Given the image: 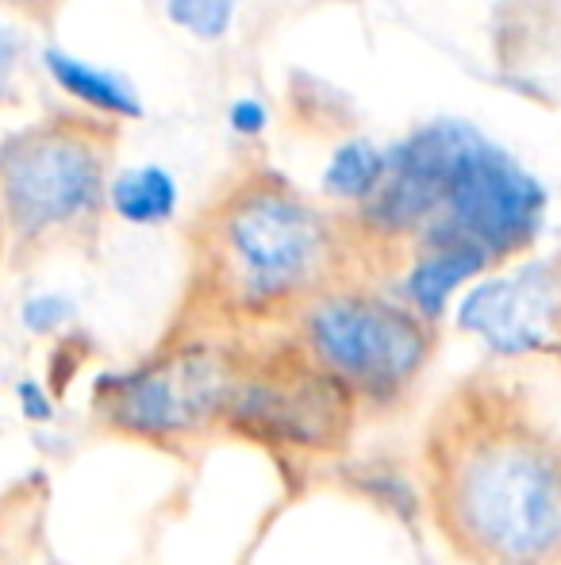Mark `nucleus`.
Instances as JSON below:
<instances>
[{
    "mask_svg": "<svg viewBox=\"0 0 561 565\" xmlns=\"http://www.w3.org/2000/svg\"><path fill=\"white\" fill-rule=\"evenodd\" d=\"M296 347L362 412H389L431 365L434 323L408 300L400 305L366 289H323L296 312Z\"/></svg>",
    "mask_w": 561,
    "mask_h": 565,
    "instance_id": "nucleus-3",
    "label": "nucleus"
},
{
    "mask_svg": "<svg viewBox=\"0 0 561 565\" xmlns=\"http://www.w3.org/2000/svg\"><path fill=\"white\" fill-rule=\"evenodd\" d=\"M15 408H20V416L28 424H51L54 419V401L46 393V385H39V381H20L15 385Z\"/></svg>",
    "mask_w": 561,
    "mask_h": 565,
    "instance_id": "nucleus-17",
    "label": "nucleus"
},
{
    "mask_svg": "<svg viewBox=\"0 0 561 565\" xmlns=\"http://www.w3.org/2000/svg\"><path fill=\"white\" fill-rule=\"evenodd\" d=\"M12 70H15V39H12V31H8L4 23H0V97L8 93Z\"/></svg>",
    "mask_w": 561,
    "mask_h": 565,
    "instance_id": "nucleus-18",
    "label": "nucleus"
},
{
    "mask_svg": "<svg viewBox=\"0 0 561 565\" xmlns=\"http://www.w3.org/2000/svg\"><path fill=\"white\" fill-rule=\"evenodd\" d=\"M331 262L323 212L284 185H250L227 201L212 235V292L231 316L273 320L323 292Z\"/></svg>",
    "mask_w": 561,
    "mask_h": 565,
    "instance_id": "nucleus-2",
    "label": "nucleus"
},
{
    "mask_svg": "<svg viewBox=\"0 0 561 565\" xmlns=\"http://www.w3.org/2000/svg\"><path fill=\"white\" fill-rule=\"evenodd\" d=\"M247 350L185 339L93 385V416L108 435L154 450H188L224 431Z\"/></svg>",
    "mask_w": 561,
    "mask_h": 565,
    "instance_id": "nucleus-4",
    "label": "nucleus"
},
{
    "mask_svg": "<svg viewBox=\"0 0 561 565\" xmlns=\"http://www.w3.org/2000/svg\"><path fill=\"white\" fill-rule=\"evenodd\" d=\"M108 201L120 220L136 227H154L177 212V181L162 166H136L108 185Z\"/></svg>",
    "mask_w": 561,
    "mask_h": 565,
    "instance_id": "nucleus-12",
    "label": "nucleus"
},
{
    "mask_svg": "<svg viewBox=\"0 0 561 565\" xmlns=\"http://www.w3.org/2000/svg\"><path fill=\"white\" fill-rule=\"evenodd\" d=\"M235 8H239V0H165L170 20L204 43H216L231 31Z\"/></svg>",
    "mask_w": 561,
    "mask_h": 565,
    "instance_id": "nucleus-14",
    "label": "nucleus"
},
{
    "mask_svg": "<svg viewBox=\"0 0 561 565\" xmlns=\"http://www.w3.org/2000/svg\"><path fill=\"white\" fill-rule=\"evenodd\" d=\"M46 74L58 82L62 93H69L82 105L97 108L105 116H120V119H136L142 116V100L136 93V85L123 74L108 66H97V62L74 58L66 51H46Z\"/></svg>",
    "mask_w": 561,
    "mask_h": 565,
    "instance_id": "nucleus-11",
    "label": "nucleus"
},
{
    "mask_svg": "<svg viewBox=\"0 0 561 565\" xmlns=\"http://www.w3.org/2000/svg\"><path fill=\"white\" fill-rule=\"evenodd\" d=\"M385 178V150L369 139H346L323 170V193L338 201H366Z\"/></svg>",
    "mask_w": 561,
    "mask_h": 565,
    "instance_id": "nucleus-13",
    "label": "nucleus"
},
{
    "mask_svg": "<svg viewBox=\"0 0 561 565\" xmlns=\"http://www.w3.org/2000/svg\"><path fill=\"white\" fill-rule=\"evenodd\" d=\"M420 497L465 565H561V431L504 385H465L423 435Z\"/></svg>",
    "mask_w": 561,
    "mask_h": 565,
    "instance_id": "nucleus-1",
    "label": "nucleus"
},
{
    "mask_svg": "<svg viewBox=\"0 0 561 565\" xmlns=\"http://www.w3.org/2000/svg\"><path fill=\"white\" fill-rule=\"evenodd\" d=\"M493 262L470 243H454V238H423L420 254L404 274V300L423 316L427 323H439L446 312L450 297L457 289L481 277Z\"/></svg>",
    "mask_w": 561,
    "mask_h": 565,
    "instance_id": "nucleus-10",
    "label": "nucleus"
},
{
    "mask_svg": "<svg viewBox=\"0 0 561 565\" xmlns=\"http://www.w3.org/2000/svg\"><path fill=\"white\" fill-rule=\"evenodd\" d=\"M457 323L496 354H539L561 339V269L524 266L465 292Z\"/></svg>",
    "mask_w": 561,
    "mask_h": 565,
    "instance_id": "nucleus-8",
    "label": "nucleus"
},
{
    "mask_svg": "<svg viewBox=\"0 0 561 565\" xmlns=\"http://www.w3.org/2000/svg\"><path fill=\"white\" fill-rule=\"evenodd\" d=\"M105 158L97 142L69 127H31L0 147V201L23 238L58 231L97 209Z\"/></svg>",
    "mask_w": 561,
    "mask_h": 565,
    "instance_id": "nucleus-7",
    "label": "nucleus"
},
{
    "mask_svg": "<svg viewBox=\"0 0 561 565\" xmlns=\"http://www.w3.org/2000/svg\"><path fill=\"white\" fill-rule=\"evenodd\" d=\"M74 312H77L74 300L62 297V292H35L31 300H23L20 323L31 335H58V331L69 328Z\"/></svg>",
    "mask_w": 561,
    "mask_h": 565,
    "instance_id": "nucleus-15",
    "label": "nucleus"
},
{
    "mask_svg": "<svg viewBox=\"0 0 561 565\" xmlns=\"http://www.w3.org/2000/svg\"><path fill=\"white\" fill-rule=\"evenodd\" d=\"M227 124H231V131L242 135V139H258V135L266 131V124H270V113H266V105L258 97H239L227 108Z\"/></svg>",
    "mask_w": 561,
    "mask_h": 565,
    "instance_id": "nucleus-16",
    "label": "nucleus"
},
{
    "mask_svg": "<svg viewBox=\"0 0 561 565\" xmlns=\"http://www.w3.org/2000/svg\"><path fill=\"white\" fill-rule=\"evenodd\" d=\"M358 416L354 396L292 342L242 354L224 431L284 458H335L350 447Z\"/></svg>",
    "mask_w": 561,
    "mask_h": 565,
    "instance_id": "nucleus-5",
    "label": "nucleus"
},
{
    "mask_svg": "<svg viewBox=\"0 0 561 565\" xmlns=\"http://www.w3.org/2000/svg\"><path fill=\"white\" fill-rule=\"evenodd\" d=\"M457 119H439L385 150V178L362 201L366 224L385 238L423 235L442 209L446 162L454 147Z\"/></svg>",
    "mask_w": 561,
    "mask_h": 565,
    "instance_id": "nucleus-9",
    "label": "nucleus"
},
{
    "mask_svg": "<svg viewBox=\"0 0 561 565\" xmlns=\"http://www.w3.org/2000/svg\"><path fill=\"white\" fill-rule=\"evenodd\" d=\"M547 220V189L508 150L470 124H454L446 162V193L423 238L470 243L488 262H504L535 246Z\"/></svg>",
    "mask_w": 561,
    "mask_h": 565,
    "instance_id": "nucleus-6",
    "label": "nucleus"
}]
</instances>
